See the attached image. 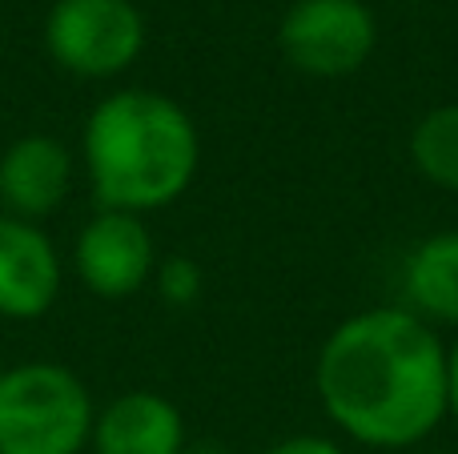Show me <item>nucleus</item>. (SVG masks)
<instances>
[{"label":"nucleus","mask_w":458,"mask_h":454,"mask_svg":"<svg viewBox=\"0 0 458 454\" xmlns=\"http://www.w3.org/2000/svg\"><path fill=\"white\" fill-rule=\"evenodd\" d=\"M93 454H185V418L157 391H125L93 418Z\"/></svg>","instance_id":"9"},{"label":"nucleus","mask_w":458,"mask_h":454,"mask_svg":"<svg viewBox=\"0 0 458 454\" xmlns=\"http://www.w3.org/2000/svg\"><path fill=\"white\" fill-rule=\"evenodd\" d=\"M72 189V153L53 133H24L0 153V214L45 222Z\"/></svg>","instance_id":"8"},{"label":"nucleus","mask_w":458,"mask_h":454,"mask_svg":"<svg viewBox=\"0 0 458 454\" xmlns=\"http://www.w3.org/2000/svg\"><path fill=\"white\" fill-rule=\"evenodd\" d=\"M61 286L64 262L45 225L0 214V318H45L61 298Z\"/></svg>","instance_id":"7"},{"label":"nucleus","mask_w":458,"mask_h":454,"mask_svg":"<svg viewBox=\"0 0 458 454\" xmlns=\"http://www.w3.org/2000/svg\"><path fill=\"white\" fill-rule=\"evenodd\" d=\"M4 370H8V366H4V362H0V378H4Z\"/></svg>","instance_id":"15"},{"label":"nucleus","mask_w":458,"mask_h":454,"mask_svg":"<svg viewBox=\"0 0 458 454\" xmlns=\"http://www.w3.org/2000/svg\"><path fill=\"white\" fill-rule=\"evenodd\" d=\"M93 394L61 362H21L0 378V454H85Z\"/></svg>","instance_id":"3"},{"label":"nucleus","mask_w":458,"mask_h":454,"mask_svg":"<svg viewBox=\"0 0 458 454\" xmlns=\"http://www.w3.org/2000/svg\"><path fill=\"white\" fill-rule=\"evenodd\" d=\"M451 418L458 423V342L451 346Z\"/></svg>","instance_id":"14"},{"label":"nucleus","mask_w":458,"mask_h":454,"mask_svg":"<svg viewBox=\"0 0 458 454\" xmlns=\"http://www.w3.org/2000/svg\"><path fill=\"white\" fill-rule=\"evenodd\" d=\"M411 161L422 181L458 193V101L435 105L411 129Z\"/></svg>","instance_id":"11"},{"label":"nucleus","mask_w":458,"mask_h":454,"mask_svg":"<svg viewBox=\"0 0 458 454\" xmlns=\"http://www.w3.org/2000/svg\"><path fill=\"white\" fill-rule=\"evenodd\" d=\"M157 241L145 217L121 209H97L72 241V270L81 286L105 302H125L141 294L157 270Z\"/></svg>","instance_id":"6"},{"label":"nucleus","mask_w":458,"mask_h":454,"mask_svg":"<svg viewBox=\"0 0 458 454\" xmlns=\"http://www.w3.org/2000/svg\"><path fill=\"white\" fill-rule=\"evenodd\" d=\"M153 286H157L165 306L190 310L201 298V290H206V270H201L198 257H190V254H169V257H161L157 270H153Z\"/></svg>","instance_id":"12"},{"label":"nucleus","mask_w":458,"mask_h":454,"mask_svg":"<svg viewBox=\"0 0 458 454\" xmlns=\"http://www.w3.org/2000/svg\"><path fill=\"white\" fill-rule=\"evenodd\" d=\"M45 53L81 80H113L145 53V16L133 0H53Z\"/></svg>","instance_id":"4"},{"label":"nucleus","mask_w":458,"mask_h":454,"mask_svg":"<svg viewBox=\"0 0 458 454\" xmlns=\"http://www.w3.org/2000/svg\"><path fill=\"white\" fill-rule=\"evenodd\" d=\"M266 454H346L334 439L326 434H290V439L274 442Z\"/></svg>","instance_id":"13"},{"label":"nucleus","mask_w":458,"mask_h":454,"mask_svg":"<svg viewBox=\"0 0 458 454\" xmlns=\"http://www.w3.org/2000/svg\"><path fill=\"white\" fill-rule=\"evenodd\" d=\"M277 48L306 77H354L378 48V21L366 0H293L277 24Z\"/></svg>","instance_id":"5"},{"label":"nucleus","mask_w":458,"mask_h":454,"mask_svg":"<svg viewBox=\"0 0 458 454\" xmlns=\"http://www.w3.org/2000/svg\"><path fill=\"white\" fill-rule=\"evenodd\" d=\"M314 391L358 447H419L451 415V346L406 306H370L326 334Z\"/></svg>","instance_id":"1"},{"label":"nucleus","mask_w":458,"mask_h":454,"mask_svg":"<svg viewBox=\"0 0 458 454\" xmlns=\"http://www.w3.org/2000/svg\"><path fill=\"white\" fill-rule=\"evenodd\" d=\"M81 161L97 206L145 217L190 193L201 165V133L169 93L117 88L89 113Z\"/></svg>","instance_id":"2"},{"label":"nucleus","mask_w":458,"mask_h":454,"mask_svg":"<svg viewBox=\"0 0 458 454\" xmlns=\"http://www.w3.org/2000/svg\"><path fill=\"white\" fill-rule=\"evenodd\" d=\"M406 310L422 322L458 326V230L422 238L403 262Z\"/></svg>","instance_id":"10"}]
</instances>
